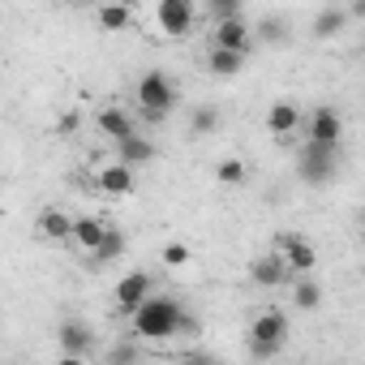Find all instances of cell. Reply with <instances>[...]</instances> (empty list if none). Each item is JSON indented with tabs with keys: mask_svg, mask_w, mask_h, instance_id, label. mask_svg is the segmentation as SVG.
<instances>
[{
	"mask_svg": "<svg viewBox=\"0 0 365 365\" xmlns=\"http://www.w3.org/2000/svg\"><path fill=\"white\" fill-rule=\"evenodd\" d=\"M129 322H133V335H138V339H150V344L172 339V335H194V331H198L194 314L180 305L176 297H146V301L129 314Z\"/></svg>",
	"mask_w": 365,
	"mask_h": 365,
	"instance_id": "obj_1",
	"label": "cell"
},
{
	"mask_svg": "<svg viewBox=\"0 0 365 365\" xmlns=\"http://www.w3.org/2000/svg\"><path fill=\"white\" fill-rule=\"evenodd\" d=\"M138 108H142L146 120H163L176 108V82L163 69H146L138 78Z\"/></svg>",
	"mask_w": 365,
	"mask_h": 365,
	"instance_id": "obj_2",
	"label": "cell"
},
{
	"mask_svg": "<svg viewBox=\"0 0 365 365\" xmlns=\"http://www.w3.org/2000/svg\"><path fill=\"white\" fill-rule=\"evenodd\" d=\"M339 172V146H322V142H309L301 146V159H297V176L305 185H331Z\"/></svg>",
	"mask_w": 365,
	"mask_h": 365,
	"instance_id": "obj_3",
	"label": "cell"
},
{
	"mask_svg": "<svg viewBox=\"0 0 365 365\" xmlns=\"http://www.w3.org/2000/svg\"><path fill=\"white\" fill-rule=\"evenodd\" d=\"M288 339V314L284 309H262L254 322H250V352L254 356H275Z\"/></svg>",
	"mask_w": 365,
	"mask_h": 365,
	"instance_id": "obj_4",
	"label": "cell"
},
{
	"mask_svg": "<svg viewBox=\"0 0 365 365\" xmlns=\"http://www.w3.org/2000/svg\"><path fill=\"white\" fill-rule=\"evenodd\" d=\"M155 22L168 39H185L198 22V9H194V0H159L155 5Z\"/></svg>",
	"mask_w": 365,
	"mask_h": 365,
	"instance_id": "obj_5",
	"label": "cell"
},
{
	"mask_svg": "<svg viewBox=\"0 0 365 365\" xmlns=\"http://www.w3.org/2000/svg\"><path fill=\"white\" fill-rule=\"evenodd\" d=\"M305 138H309V142H322V146H339V142H344V116H339L331 103H318V108L305 116Z\"/></svg>",
	"mask_w": 365,
	"mask_h": 365,
	"instance_id": "obj_6",
	"label": "cell"
},
{
	"mask_svg": "<svg viewBox=\"0 0 365 365\" xmlns=\"http://www.w3.org/2000/svg\"><path fill=\"white\" fill-rule=\"evenodd\" d=\"M288 275H292V267H288V258H284L279 250L258 254V258L250 262V279H254L258 288H284V284H288Z\"/></svg>",
	"mask_w": 365,
	"mask_h": 365,
	"instance_id": "obj_7",
	"label": "cell"
},
{
	"mask_svg": "<svg viewBox=\"0 0 365 365\" xmlns=\"http://www.w3.org/2000/svg\"><path fill=\"white\" fill-rule=\"evenodd\" d=\"M56 344H61V352H65L69 361H82V356H91V352H95V331H91L86 322L69 318V322H61Z\"/></svg>",
	"mask_w": 365,
	"mask_h": 365,
	"instance_id": "obj_8",
	"label": "cell"
},
{
	"mask_svg": "<svg viewBox=\"0 0 365 365\" xmlns=\"http://www.w3.org/2000/svg\"><path fill=\"white\" fill-rule=\"evenodd\" d=\"M215 43L220 48H232V52H254V22H245V14H237V18H224V22H215Z\"/></svg>",
	"mask_w": 365,
	"mask_h": 365,
	"instance_id": "obj_9",
	"label": "cell"
},
{
	"mask_svg": "<svg viewBox=\"0 0 365 365\" xmlns=\"http://www.w3.org/2000/svg\"><path fill=\"white\" fill-rule=\"evenodd\" d=\"M275 250L288 258L292 275H309V271H314V262H318L314 245H309L305 237H297V232H284V237H275Z\"/></svg>",
	"mask_w": 365,
	"mask_h": 365,
	"instance_id": "obj_10",
	"label": "cell"
},
{
	"mask_svg": "<svg viewBox=\"0 0 365 365\" xmlns=\"http://www.w3.org/2000/svg\"><path fill=\"white\" fill-rule=\"evenodd\" d=\"M146 297H150V275H146V271H129V275L116 284V309H120V314H133Z\"/></svg>",
	"mask_w": 365,
	"mask_h": 365,
	"instance_id": "obj_11",
	"label": "cell"
},
{
	"mask_svg": "<svg viewBox=\"0 0 365 365\" xmlns=\"http://www.w3.org/2000/svg\"><path fill=\"white\" fill-rule=\"evenodd\" d=\"M348 22H352V14H348L344 5H327V9L309 22V35H314V39H335V35H344Z\"/></svg>",
	"mask_w": 365,
	"mask_h": 365,
	"instance_id": "obj_12",
	"label": "cell"
},
{
	"mask_svg": "<svg viewBox=\"0 0 365 365\" xmlns=\"http://www.w3.org/2000/svg\"><path fill=\"white\" fill-rule=\"evenodd\" d=\"M297 125H305V116H301V108H297V103H288V99H279V103H271V108H267V129H271L275 138H284V133H292Z\"/></svg>",
	"mask_w": 365,
	"mask_h": 365,
	"instance_id": "obj_13",
	"label": "cell"
},
{
	"mask_svg": "<svg viewBox=\"0 0 365 365\" xmlns=\"http://www.w3.org/2000/svg\"><path fill=\"white\" fill-rule=\"evenodd\" d=\"M116 159H120V163H129V168H142V163H150V159H155V142H150V138H142V133H129V138H120V142H116Z\"/></svg>",
	"mask_w": 365,
	"mask_h": 365,
	"instance_id": "obj_14",
	"label": "cell"
},
{
	"mask_svg": "<svg viewBox=\"0 0 365 365\" xmlns=\"http://www.w3.org/2000/svg\"><path fill=\"white\" fill-rule=\"evenodd\" d=\"M207 69L215 73V78H237L241 69H245V52H232V48H211L207 52Z\"/></svg>",
	"mask_w": 365,
	"mask_h": 365,
	"instance_id": "obj_15",
	"label": "cell"
},
{
	"mask_svg": "<svg viewBox=\"0 0 365 365\" xmlns=\"http://www.w3.org/2000/svg\"><path fill=\"white\" fill-rule=\"evenodd\" d=\"M99 133L112 138V142H120V138L138 133V125H133V116H129L125 108H103V112H99Z\"/></svg>",
	"mask_w": 365,
	"mask_h": 365,
	"instance_id": "obj_16",
	"label": "cell"
},
{
	"mask_svg": "<svg viewBox=\"0 0 365 365\" xmlns=\"http://www.w3.org/2000/svg\"><path fill=\"white\" fill-rule=\"evenodd\" d=\"M99 190L103 194H129L133 190V168L129 163H108V168H99Z\"/></svg>",
	"mask_w": 365,
	"mask_h": 365,
	"instance_id": "obj_17",
	"label": "cell"
},
{
	"mask_svg": "<svg viewBox=\"0 0 365 365\" xmlns=\"http://www.w3.org/2000/svg\"><path fill=\"white\" fill-rule=\"evenodd\" d=\"M35 228H39V237H48V241H69V237H73V220H69L65 211H43Z\"/></svg>",
	"mask_w": 365,
	"mask_h": 365,
	"instance_id": "obj_18",
	"label": "cell"
},
{
	"mask_svg": "<svg viewBox=\"0 0 365 365\" xmlns=\"http://www.w3.org/2000/svg\"><path fill=\"white\" fill-rule=\"evenodd\" d=\"M103 237H108V224H99V220H91V215L73 220V241H78V245H82L86 254H95Z\"/></svg>",
	"mask_w": 365,
	"mask_h": 365,
	"instance_id": "obj_19",
	"label": "cell"
},
{
	"mask_svg": "<svg viewBox=\"0 0 365 365\" xmlns=\"http://www.w3.org/2000/svg\"><path fill=\"white\" fill-rule=\"evenodd\" d=\"M129 22H133V14H129V5H120V0H103V5H99V26H103L108 35L125 31Z\"/></svg>",
	"mask_w": 365,
	"mask_h": 365,
	"instance_id": "obj_20",
	"label": "cell"
},
{
	"mask_svg": "<svg viewBox=\"0 0 365 365\" xmlns=\"http://www.w3.org/2000/svg\"><path fill=\"white\" fill-rule=\"evenodd\" d=\"M120 254H125V232H120V228H108V237H103V241H99V250H95V254H91V258H95V262H103V267H108V262H116V258H120Z\"/></svg>",
	"mask_w": 365,
	"mask_h": 365,
	"instance_id": "obj_21",
	"label": "cell"
},
{
	"mask_svg": "<svg viewBox=\"0 0 365 365\" xmlns=\"http://www.w3.org/2000/svg\"><path fill=\"white\" fill-rule=\"evenodd\" d=\"M292 305H297V309H318V305H322V288H318L314 279H297V284H292Z\"/></svg>",
	"mask_w": 365,
	"mask_h": 365,
	"instance_id": "obj_22",
	"label": "cell"
},
{
	"mask_svg": "<svg viewBox=\"0 0 365 365\" xmlns=\"http://www.w3.org/2000/svg\"><path fill=\"white\" fill-rule=\"evenodd\" d=\"M258 39L262 43H288V18H279V14L262 18L258 22Z\"/></svg>",
	"mask_w": 365,
	"mask_h": 365,
	"instance_id": "obj_23",
	"label": "cell"
},
{
	"mask_svg": "<svg viewBox=\"0 0 365 365\" xmlns=\"http://www.w3.org/2000/svg\"><path fill=\"white\" fill-rule=\"evenodd\" d=\"M215 180H220V185H245V163L241 159H220Z\"/></svg>",
	"mask_w": 365,
	"mask_h": 365,
	"instance_id": "obj_24",
	"label": "cell"
},
{
	"mask_svg": "<svg viewBox=\"0 0 365 365\" xmlns=\"http://www.w3.org/2000/svg\"><path fill=\"white\" fill-rule=\"evenodd\" d=\"M207 9H211V18H215V22H224V18L245 14V0H207Z\"/></svg>",
	"mask_w": 365,
	"mask_h": 365,
	"instance_id": "obj_25",
	"label": "cell"
},
{
	"mask_svg": "<svg viewBox=\"0 0 365 365\" xmlns=\"http://www.w3.org/2000/svg\"><path fill=\"white\" fill-rule=\"evenodd\" d=\"M215 125H220V112H215V108H198V112H194V120H190V129H194V133H211Z\"/></svg>",
	"mask_w": 365,
	"mask_h": 365,
	"instance_id": "obj_26",
	"label": "cell"
},
{
	"mask_svg": "<svg viewBox=\"0 0 365 365\" xmlns=\"http://www.w3.org/2000/svg\"><path fill=\"white\" fill-rule=\"evenodd\" d=\"M163 262H168V267H185V262H190V245H180V241L163 245Z\"/></svg>",
	"mask_w": 365,
	"mask_h": 365,
	"instance_id": "obj_27",
	"label": "cell"
},
{
	"mask_svg": "<svg viewBox=\"0 0 365 365\" xmlns=\"http://www.w3.org/2000/svg\"><path fill=\"white\" fill-rule=\"evenodd\" d=\"M78 125H82V112H65L56 120V133H78Z\"/></svg>",
	"mask_w": 365,
	"mask_h": 365,
	"instance_id": "obj_28",
	"label": "cell"
},
{
	"mask_svg": "<svg viewBox=\"0 0 365 365\" xmlns=\"http://www.w3.org/2000/svg\"><path fill=\"white\" fill-rule=\"evenodd\" d=\"M133 356H138V344H120V348L108 352V361H116V365H120V361H133Z\"/></svg>",
	"mask_w": 365,
	"mask_h": 365,
	"instance_id": "obj_29",
	"label": "cell"
},
{
	"mask_svg": "<svg viewBox=\"0 0 365 365\" xmlns=\"http://www.w3.org/2000/svg\"><path fill=\"white\" fill-rule=\"evenodd\" d=\"M348 14H352L356 22H365V0H352V5H348Z\"/></svg>",
	"mask_w": 365,
	"mask_h": 365,
	"instance_id": "obj_30",
	"label": "cell"
},
{
	"mask_svg": "<svg viewBox=\"0 0 365 365\" xmlns=\"http://www.w3.org/2000/svg\"><path fill=\"white\" fill-rule=\"evenodd\" d=\"M361 245H365V224H361Z\"/></svg>",
	"mask_w": 365,
	"mask_h": 365,
	"instance_id": "obj_31",
	"label": "cell"
}]
</instances>
